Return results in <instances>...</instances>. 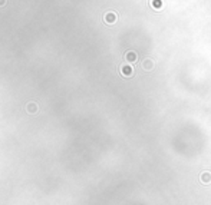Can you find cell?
Masks as SVG:
<instances>
[{
	"instance_id": "6da1fadb",
	"label": "cell",
	"mask_w": 211,
	"mask_h": 205,
	"mask_svg": "<svg viewBox=\"0 0 211 205\" xmlns=\"http://www.w3.org/2000/svg\"><path fill=\"white\" fill-rule=\"evenodd\" d=\"M116 19H118V16H116L115 12H108L105 13V16H104V22L108 23V25H114L116 22Z\"/></svg>"
},
{
	"instance_id": "7a4b0ae2",
	"label": "cell",
	"mask_w": 211,
	"mask_h": 205,
	"mask_svg": "<svg viewBox=\"0 0 211 205\" xmlns=\"http://www.w3.org/2000/svg\"><path fill=\"white\" fill-rule=\"evenodd\" d=\"M119 70H121V75L125 76V78H131V76L134 75V69H132V66H129V65H122Z\"/></svg>"
},
{
	"instance_id": "3957f363",
	"label": "cell",
	"mask_w": 211,
	"mask_h": 205,
	"mask_svg": "<svg viewBox=\"0 0 211 205\" xmlns=\"http://www.w3.org/2000/svg\"><path fill=\"white\" fill-rule=\"evenodd\" d=\"M200 179H201V182H203L204 185L211 184V172L204 171L203 174H201V176H200Z\"/></svg>"
},
{
	"instance_id": "277c9868",
	"label": "cell",
	"mask_w": 211,
	"mask_h": 205,
	"mask_svg": "<svg viewBox=\"0 0 211 205\" xmlns=\"http://www.w3.org/2000/svg\"><path fill=\"white\" fill-rule=\"evenodd\" d=\"M125 60H126V62H135V60H137V53H135V52H126V53H125Z\"/></svg>"
},
{
	"instance_id": "5b68a950",
	"label": "cell",
	"mask_w": 211,
	"mask_h": 205,
	"mask_svg": "<svg viewBox=\"0 0 211 205\" xmlns=\"http://www.w3.org/2000/svg\"><path fill=\"white\" fill-rule=\"evenodd\" d=\"M142 67H144L145 70H152L154 67V62L151 59H145L144 62H142Z\"/></svg>"
},
{
	"instance_id": "8992f818",
	"label": "cell",
	"mask_w": 211,
	"mask_h": 205,
	"mask_svg": "<svg viewBox=\"0 0 211 205\" xmlns=\"http://www.w3.org/2000/svg\"><path fill=\"white\" fill-rule=\"evenodd\" d=\"M26 109H27V112L29 113H36L37 112V105L35 103V102H29L27 106H26Z\"/></svg>"
},
{
	"instance_id": "52a82bcc",
	"label": "cell",
	"mask_w": 211,
	"mask_h": 205,
	"mask_svg": "<svg viewBox=\"0 0 211 205\" xmlns=\"http://www.w3.org/2000/svg\"><path fill=\"white\" fill-rule=\"evenodd\" d=\"M6 3H7V0H0V7L6 6Z\"/></svg>"
}]
</instances>
